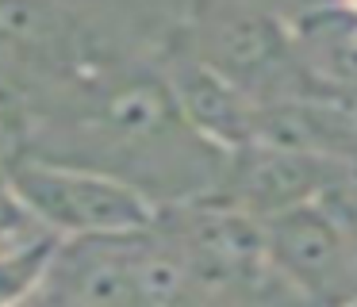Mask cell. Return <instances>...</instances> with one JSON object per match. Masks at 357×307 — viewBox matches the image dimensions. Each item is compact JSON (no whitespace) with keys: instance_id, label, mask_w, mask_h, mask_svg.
<instances>
[{"instance_id":"cell-1","label":"cell","mask_w":357,"mask_h":307,"mask_svg":"<svg viewBox=\"0 0 357 307\" xmlns=\"http://www.w3.org/2000/svg\"><path fill=\"white\" fill-rule=\"evenodd\" d=\"M16 204L58 242L135 238L158 223V204L116 173L27 154L8 173Z\"/></svg>"},{"instance_id":"cell-2","label":"cell","mask_w":357,"mask_h":307,"mask_svg":"<svg viewBox=\"0 0 357 307\" xmlns=\"http://www.w3.org/2000/svg\"><path fill=\"white\" fill-rule=\"evenodd\" d=\"M261 253L273 269L303 296L338 299L357 280L354 246L342 238V227L319 204H303L261 223Z\"/></svg>"},{"instance_id":"cell-3","label":"cell","mask_w":357,"mask_h":307,"mask_svg":"<svg viewBox=\"0 0 357 307\" xmlns=\"http://www.w3.org/2000/svg\"><path fill=\"white\" fill-rule=\"evenodd\" d=\"M135 238L62 242L39 292L24 307H139L131 273Z\"/></svg>"},{"instance_id":"cell-4","label":"cell","mask_w":357,"mask_h":307,"mask_svg":"<svg viewBox=\"0 0 357 307\" xmlns=\"http://www.w3.org/2000/svg\"><path fill=\"white\" fill-rule=\"evenodd\" d=\"M231 158V184L234 200L250 219H273L280 211L315 204V196L326 188L323 158L307 150H296L284 142L254 138L250 146L227 154Z\"/></svg>"},{"instance_id":"cell-5","label":"cell","mask_w":357,"mask_h":307,"mask_svg":"<svg viewBox=\"0 0 357 307\" xmlns=\"http://www.w3.org/2000/svg\"><path fill=\"white\" fill-rule=\"evenodd\" d=\"M162 81L169 89L173 104H177L181 119L188 123V130L196 138H204L208 146L234 154L257 138L261 107L250 96H242L227 77H219L196 54H177Z\"/></svg>"},{"instance_id":"cell-6","label":"cell","mask_w":357,"mask_h":307,"mask_svg":"<svg viewBox=\"0 0 357 307\" xmlns=\"http://www.w3.org/2000/svg\"><path fill=\"white\" fill-rule=\"evenodd\" d=\"M288 46L315 92L357 96V12L346 4H307L288 23Z\"/></svg>"},{"instance_id":"cell-7","label":"cell","mask_w":357,"mask_h":307,"mask_svg":"<svg viewBox=\"0 0 357 307\" xmlns=\"http://www.w3.org/2000/svg\"><path fill=\"white\" fill-rule=\"evenodd\" d=\"M58 246L62 242L20 204L8 219H0V307H24L39 292Z\"/></svg>"},{"instance_id":"cell-8","label":"cell","mask_w":357,"mask_h":307,"mask_svg":"<svg viewBox=\"0 0 357 307\" xmlns=\"http://www.w3.org/2000/svg\"><path fill=\"white\" fill-rule=\"evenodd\" d=\"M12 84H8V73H4V69H0V112H12Z\"/></svg>"},{"instance_id":"cell-9","label":"cell","mask_w":357,"mask_h":307,"mask_svg":"<svg viewBox=\"0 0 357 307\" xmlns=\"http://www.w3.org/2000/svg\"><path fill=\"white\" fill-rule=\"evenodd\" d=\"M338 4H346L349 12H357V0H338Z\"/></svg>"}]
</instances>
